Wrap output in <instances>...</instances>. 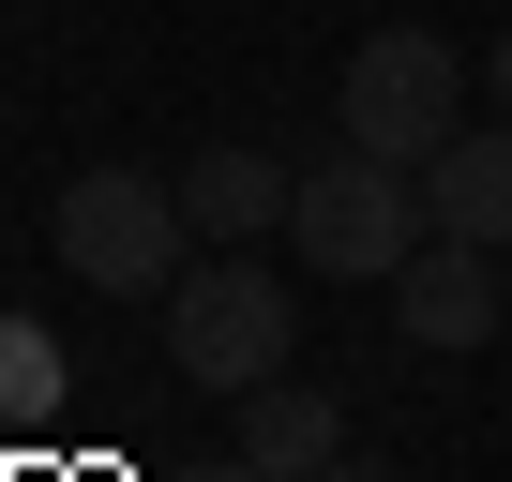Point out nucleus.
Wrapping results in <instances>:
<instances>
[{
    "label": "nucleus",
    "instance_id": "7",
    "mask_svg": "<svg viewBox=\"0 0 512 482\" xmlns=\"http://www.w3.org/2000/svg\"><path fill=\"white\" fill-rule=\"evenodd\" d=\"M422 211H437V241L512 257V121H497V136H452V151L422 166Z\"/></svg>",
    "mask_w": 512,
    "mask_h": 482
},
{
    "label": "nucleus",
    "instance_id": "8",
    "mask_svg": "<svg viewBox=\"0 0 512 482\" xmlns=\"http://www.w3.org/2000/svg\"><path fill=\"white\" fill-rule=\"evenodd\" d=\"M241 452L272 467V482H302V467L347 452V422H332V392H302V377H256V392H241Z\"/></svg>",
    "mask_w": 512,
    "mask_h": 482
},
{
    "label": "nucleus",
    "instance_id": "3",
    "mask_svg": "<svg viewBox=\"0 0 512 482\" xmlns=\"http://www.w3.org/2000/svg\"><path fill=\"white\" fill-rule=\"evenodd\" d=\"M181 241H196L181 181H151V166H91V181H61V257H76V287H106V302H166V287H181Z\"/></svg>",
    "mask_w": 512,
    "mask_h": 482
},
{
    "label": "nucleus",
    "instance_id": "9",
    "mask_svg": "<svg viewBox=\"0 0 512 482\" xmlns=\"http://www.w3.org/2000/svg\"><path fill=\"white\" fill-rule=\"evenodd\" d=\"M302 482H407V467H377V452H332V467H302Z\"/></svg>",
    "mask_w": 512,
    "mask_h": 482
},
{
    "label": "nucleus",
    "instance_id": "10",
    "mask_svg": "<svg viewBox=\"0 0 512 482\" xmlns=\"http://www.w3.org/2000/svg\"><path fill=\"white\" fill-rule=\"evenodd\" d=\"M196 482H272V467H256V452H226V467H196Z\"/></svg>",
    "mask_w": 512,
    "mask_h": 482
},
{
    "label": "nucleus",
    "instance_id": "1",
    "mask_svg": "<svg viewBox=\"0 0 512 482\" xmlns=\"http://www.w3.org/2000/svg\"><path fill=\"white\" fill-rule=\"evenodd\" d=\"M287 241L317 272H347V287H392L422 241H437V211H422V166H392V151H332V166H302V196H287Z\"/></svg>",
    "mask_w": 512,
    "mask_h": 482
},
{
    "label": "nucleus",
    "instance_id": "11",
    "mask_svg": "<svg viewBox=\"0 0 512 482\" xmlns=\"http://www.w3.org/2000/svg\"><path fill=\"white\" fill-rule=\"evenodd\" d=\"M482 76H497V106H512V31H497V46H482Z\"/></svg>",
    "mask_w": 512,
    "mask_h": 482
},
{
    "label": "nucleus",
    "instance_id": "2",
    "mask_svg": "<svg viewBox=\"0 0 512 482\" xmlns=\"http://www.w3.org/2000/svg\"><path fill=\"white\" fill-rule=\"evenodd\" d=\"M287 347H302V302H287V272H256V257H196L181 287H166V362L196 377V392H256V377H287Z\"/></svg>",
    "mask_w": 512,
    "mask_h": 482
},
{
    "label": "nucleus",
    "instance_id": "5",
    "mask_svg": "<svg viewBox=\"0 0 512 482\" xmlns=\"http://www.w3.org/2000/svg\"><path fill=\"white\" fill-rule=\"evenodd\" d=\"M392 317H407V347H497V257L482 241H422V257L392 272Z\"/></svg>",
    "mask_w": 512,
    "mask_h": 482
},
{
    "label": "nucleus",
    "instance_id": "4",
    "mask_svg": "<svg viewBox=\"0 0 512 482\" xmlns=\"http://www.w3.org/2000/svg\"><path fill=\"white\" fill-rule=\"evenodd\" d=\"M332 121H347V151L437 166V151H452V121H467V61H452L437 31H362V46H347V91H332Z\"/></svg>",
    "mask_w": 512,
    "mask_h": 482
},
{
    "label": "nucleus",
    "instance_id": "6",
    "mask_svg": "<svg viewBox=\"0 0 512 482\" xmlns=\"http://www.w3.org/2000/svg\"><path fill=\"white\" fill-rule=\"evenodd\" d=\"M287 196H302V166L241 151V136L181 166V211H196V241H272V226H287Z\"/></svg>",
    "mask_w": 512,
    "mask_h": 482
}]
</instances>
